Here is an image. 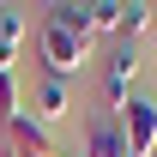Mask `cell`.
<instances>
[{"instance_id":"cell-8","label":"cell","mask_w":157,"mask_h":157,"mask_svg":"<svg viewBox=\"0 0 157 157\" xmlns=\"http://www.w3.org/2000/svg\"><path fill=\"white\" fill-rule=\"evenodd\" d=\"M121 12L127 0H91V36H121Z\"/></svg>"},{"instance_id":"cell-9","label":"cell","mask_w":157,"mask_h":157,"mask_svg":"<svg viewBox=\"0 0 157 157\" xmlns=\"http://www.w3.org/2000/svg\"><path fill=\"white\" fill-rule=\"evenodd\" d=\"M151 18H157V6H145V0H127V12H121V42H133Z\"/></svg>"},{"instance_id":"cell-4","label":"cell","mask_w":157,"mask_h":157,"mask_svg":"<svg viewBox=\"0 0 157 157\" xmlns=\"http://www.w3.org/2000/svg\"><path fill=\"white\" fill-rule=\"evenodd\" d=\"M139 67H145V60H139L133 42H121L115 55H109V67H103V97H109V109H121V103H127V85L139 78Z\"/></svg>"},{"instance_id":"cell-10","label":"cell","mask_w":157,"mask_h":157,"mask_svg":"<svg viewBox=\"0 0 157 157\" xmlns=\"http://www.w3.org/2000/svg\"><path fill=\"white\" fill-rule=\"evenodd\" d=\"M55 157H73V151H55Z\"/></svg>"},{"instance_id":"cell-3","label":"cell","mask_w":157,"mask_h":157,"mask_svg":"<svg viewBox=\"0 0 157 157\" xmlns=\"http://www.w3.org/2000/svg\"><path fill=\"white\" fill-rule=\"evenodd\" d=\"M55 151H60V145L48 139V127H36L24 109L0 127V157H55Z\"/></svg>"},{"instance_id":"cell-5","label":"cell","mask_w":157,"mask_h":157,"mask_svg":"<svg viewBox=\"0 0 157 157\" xmlns=\"http://www.w3.org/2000/svg\"><path fill=\"white\" fill-rule=\"evenodd\" d=\"M30 103H36V109H30V121H36V127H55V121L73 115V91H67V78H42Z\"/></svg>"},{"instance_id":"cell-7","label":"cell","mask_w":157,"mask_h":157,"mask_svg":"<svg viewBox=\"0 0 157 157\" xmlns=\"http://www.w3.org/2000/svg\"><path fill=\"white\" fill-rule=\"evenodd\" d=\"M85 157H127V145H121V127H115V121H97V127H91Z\"/></svg>"},{"instance_id":"cell-1","label":"cell","mask_w":157,"mask_h":157,"mask_svg":"<svg viewBox=\"0 0 157 157\" xmlns=\"http://www.w3.org/2000/svg\"><path fill=\"white\" fill-rule=\"evenodd\" d=\"M91 48H97V36L67 30V24H48V18H42V30H36V55H42V67H48V78H73L78 67L91 60Z\"/></svg>"},{"instance_id":"cell-6","label":"cell","mask_w":157,"mask_h":157,"mask_svg":"<svg viewBox=\"0 0 157 157\" xmlns=\"http://www.w3.org/2000/svg\"><path fill=\"white\" fill-rule=\"evenodd\" d=\"M18 48H24V18L18 12H0V73H12Z\"/></svg>"},{"instance_id":"cell-2","label":"cell","mask_w":157,"mask_h":157,"mask_svg":"<svg viewBox=\"0 0 157 157\" xmlns=\"http://www.w3.org/2000/svg\"><path fill=\"white\" fill-rule=\"evenodd\" d=\"M115 127H121L127 157H157V103L151 97H127L115 109Z\"/></svg>"}]
</instances>
